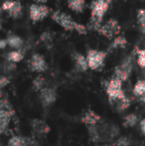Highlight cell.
Here are the masks:
<instances>
[{
	"label": "cell",
	"instance_id": "6da1fadb",
	"mask_svg": "<svg viewBox=\"0 0 145 146\" xmlns=\"http://www.w3.org/2000/svg\"><path fill=\"white\" fill-rule=\"evenodd\" d=\"M111 3L112 0H93L91 4V20L87 28L95 31L103 25V17Z\"/></svg>",
	"mask_w": 145,
	"mask_h": 146
},
{
	"label": "cell",
	"instance_id": "7a4b0ae2",
	"mask_svg": "<svg viewBox=\"0 0 145 146\" xmlns=\"http://www.w3.org/2000/svg\"><path fill=\"white\" fill-rule=\"evenodd\" d=\"M122 83L121 80L113 77L110 79L105 85V92L110 102H120L126 98L124 92L122 90Z\"/></svg>",
	"mask_w": 145,
	"mask_h": 146
},
{
	"label": "cell",
	"instance_id": "3957f363",
	"mask_svg": "<svg viewBox=\"0 0 145 146\" xmlns=\"http://www.w3.org/2000/svg\"><path fill=\"white\" fill-rule=\"evenodd\" d=\"M120 30H121V27L119 25V22L114 18H111V19L107 20L105 24H103L101 27L97 28L95 31L101 36L113 40L115 37L119 36Z\"/></svg>",
	"mask_w": 145,
	"mask_h": 146
},
{
	"label": "cell",
	"instance_id": "277c9868",
	"mask_svg": "<svg viewBox=\"0 0 145 146\" xmlns=\"http://www.w3.org/2000/svg\"><path fill=\"white\" fill-rule=\"evenodd\" d=\"M107 58V53L103 51L91 49L87 53V60L89 64V68L93 71H97L105 65V61Z\"/></svg>",
	"mask_w": 145,
	"mask_h": 146
},
{
	"label": "cell",
	"instance_id": "5b68a950",
	"mask_svg": "<svg viewBox=\"0 0 145 146\" xmlns=\"http://www.w3.org/2000/svg\"><path fill=\"white\" fill-rule=\"evenodd\" d=\"M51 18L54 22H56L58 25L64 28L66 31H75L77 23L75 20L69 14L62 11H55L51 14Z\"/></svg>",
	"mask_w": 145,
	"mask_h": 146
},
{
	"label": "cell",
	"instance_id": "8992f818",
	"mask_svg": "<svg viewBox=\"0 0 145 146\" xmlns=\"http://www.w3.org/2000/svg\"><path fill=\"white\" fill-rule=\"evenodd\" d=\"M50 14V8L44 4H31L29 7V16L30 19L36 23V22L42 21Z\"/></svg>",
	"mask_w": 145,
	"mask_h": 146
},
{
	"label": "cell",
	"instance_id": "52a82bcc",
	"mask_svg": "<svg viewBox=\"0 0 145 146\" xmlns=\"http://www.w3.org/2000/svg\"><path fill=\"white\" fill-rule=\"evenodd\" d=\"M132 68H133L132 59L130 58V57H128V58H126L120 65H118L117 67L115 68L114 77L121 80L122 82L127 81V80L129 79L130 75H131Z\"/></svg>",
	"mask_w": 145,
	"mask_h": 146
},
{
	"label": "cell",
	"instance_id": "ba28073f",
	"mask_svg": "<svg viewBox=\"0 0 145 146\" xmlns=\"http://www.w3.org/2000/svg\"><path fill=\"white\" fill-rule=\"evenodd\" d=\"M28 68L31 72L40 74L44 73L48 69V66H47L46 60H45L44 57L42 55L38 54V53H35L28 62Z\"/></svg>",
	"mask_w": 145,
	"mask_h": 146
},
{
	"label": "cell",
	"instance_id": "9c48e42d",
	"mask_svg": "<svg viewBox=\"0 0 145 146\" xmlns=\"http://www.w3.org/2000/svg\"><path fill=\"white\" fill-rule=\"evenodd\" d=\"M57 100V92L52 88H44L40 90V102L44 106H50Z\"/></svg>",
	"mask_w": 145,
	"mask_h": 146
},
{
	"label": "cell",
	"instance_id": "30bf717a",
	"mask_svg": "<svg viewBox=\"0 0 145 146\" xmlns=\"http://www.w3.org/2000/svg\"><path fill=\"white\" fill-rule=\"evenodd\" d=\"M14 110H0V132L1 133H4L8 128Z\"/></svg>",
	"mask_w": 145,
	"mask_h": 146
},
{
	"label": "cell",
	"instance_id": "8fae6325",
	"mask_svg": "<svg viewBox=\"0 0 145 146\" xmlns=\"http://www.w3.org/2000/svg\"><path fill=\"white\" fill-rule=\"evenodd\" d=\"M101 119V117L95 112L93 110H89L83 113V117L81 118V122L87 124V126H91V125H97V122Z\"/></svg>",
	"mask_w": 145,
	"mask_h": 146
},
{
	"label": "cell",
	"instance_id": "7c38bea8",
	"mask_svg": "<svg viewBox=\"0 0 145 146\" xmlns=\"http://www.w3.org/2000/svg\"><path fill=\"white\" fill-rule=\"evenodd\" d=\"M32 128L35 132L39 133V134H46L50 131V126L45 122L44 120L41 119H34L32 121Z\"/></svg>",
	"mask_w": 145,
	"mask_h": 146
},
{
	"label": "cell",
	"instance_id": "4fadbf2b",
	"mask_svg": "<svg viewBox=\"0 0 145 146\" xmlns=\"http://www.w3.org/2000/svg\"><path fill=\"white\" fill-rule=\"evenodd\" d=\"M75 68L77 71L79 72H85L89 68V64H87V57H85L83 55L79 54V53H75Z\"/></svg>",
	"mask_w": 145,
	"mask_h": 146
},
{
	"label": "cell",
	"instance_id": "5bb4252c",
	"mask_svg": "<svg viewBox=\"0 0 145 146\" xmlns=\"http://www.w3.org/2000/svg\"><path fill=\"white\" fill-rule=\"evenodd\" d=\"M6 39H7L8 46L11 47V48H13V49H15V50H20L24 44L23 39H22L20 36L15 35V34L9 35Z\"/></svg>",
	"mask_w": 145,
	"mask_h": 146
},
{
	"label": "cell",
	"instance_id": "9a60e30c",
	"mask_svg": "<svg viewBox=\"0 0 145 146\" xmlns=\"http://www.w3.org/2000/svg\"><path fill=\"white\" fill-rule=\"evenodd\" d=\"M85 0H68V7L72 11L81 13L85 10Z\"/></svg>",
	"mask_w": 145,
	"mask_h": 146
},
{
	"label": "cell",
	"instance_id": "2e32d148",
	"mask_svg": "<svg viewBox=\"0 0 145 146\" xmlns=\"http://www.w3.org/2000/svg\"><path fill=\"white\" fill-rule=\"evenodd\" d=\"M8 15L10 17L14 18V19H17V18L21 17L22 15V4L20 1H15L11 8L7 11Z\"/></svg>",
	"mask_w": 145,
	"mask_h": 146
},
{
	"label": "cell",
	"instance_id": "e0dca14e",
	"mask_svg": "<svg viewBox=\"0 0 145 146\" xmlns=\"http://www.w3.org/2000/svg\"><path fill=\"white\" fill-rule=\"evenodd\" d=\"M6 59H7L8 62H11V63H19V62H21L24 59V53L21 50L11 51V52H9L7 54Z\"/></svg>",
	"mask_w": 145,
	"mask_h": 146
},
{
	"label": "cell",
	"instance_id": "ac0fdd59",
	"mask_svg": "<svg viewBox=\"0 0 145 146\" xmlns=\"http://www.w3.org/2000/svg\"><path fill=\"white\" fill-rule=\"evenodd\" d=\"M87 131H89V134L91 139L93 142H99L101 140V132H99V129L97 128V125H91V126H87Z\"/></svg>",
	"mask_w": 145,
	"mask_h": 146
},
{
	"label": "cell",
	"instance_id": "d6986e66",
	"mask_svg": "<svg viewBox=\"0 0 145 146\" xmlns=\"http://www.w3.org/2000/svg\"><path fill=\"white\" fill-rule=\"evenodd\" d=\"M127 45V40L125 39L124 36H117L112 40V43L110 45L111 49H116V48H124Z\"/></svg>",
	"mask_w": 145,
	"mask_h": 146
},
{
	"label": "cell",
	"instance_id": "ffe728a7",
	"mask_svg": "<svg viewBox=\"0 0 145 146\" xmlns=\"http://www.w3.org/2000/svg\"><path fill=\"white\" fill-rule=\"evenodd\" d=\"M138 121V117L135 113L127 114L123 119V126L124 127H133L136 125Z\"/></svg>",
	"mask_w": 145,
	"mask_h": 146
},
{
	"label": "cell",
	"instance_id": "44dd1931",
	"mask_svg": "<svg viewBox=\"0 0 145 146\" xmlns=\"http://www.w3.org/2000/svg\"><path fill=\"white\" fill-rule=\"evenodd\" d=\"M144 92H145V81L139 80V81H137V83H136L135 86L133 87V94H135L136 96L142 98Z\"/></svg>",
	"mask_w": 145,
	"mask_h": 146
},
{
	"label": "cell",
	"instance_id": "7402d4cb",
	"mask_svg": "<svg viewBox=\"0 0 145 146\" xmlns=\"http://www.w3.org/2000/svg\"><path fill=\"white\" fill-rule=\"evenodd\" d=\"M8 146H28L26 140L22 136H12L8 141Z\"/></svg>",
	"mask_w": 145,
	"mask_h": 146
},
{
	"label": "cell",
	"instance_id": "603a6c76",
	"mask_svg": "<svg viewBox=\"0 0 145 146\" xmlns=\"http://www.w3.org/2000/svg\"><path fill=\"white\" fill-rule=\"evenodd\" d=\"M137 21L142 32L145 34V9H139L137 13Z\"/></svg>",
	"mask_w": 145,
	"mask_h": 146
},
{
	"label": "cell",
	"instance_id": "cb8c5ba5",
	"mask_svg": "<svg viewBox=\"0 0 145 146\" xmlns=\"http://www.w3.org/2000/svg\"><path fill=\"white\" fill-rule=\"evenodd\" d=\"M44 84H45L44 78L39 76V77H37L33 81V87L36 90H39V92H40V90H42L43 88H44Z\"/></svg>",
	"mask_w": 145,
	"mask_h": 146
},
{
	"label": "cell",
	"instance_id": "d4e9b609",
	"mask_svg": "<svg viewBox=\"0 0 145 146\" xmlns=\"http://www.w3.org/2000/svg\"><path fill=\"white\" fill-rule=\"evenodd\" d=\"M137 64L140 68L145 69V49L137 50Z\"/></svg>",
	"mask_w": 145,
	"mask_h": 146
},
{
	"label": "cell",
	"instance_id": "484cf974",
	"mask_svg": "<svg viewBox=\"0 0 145 146\" xmlns=\"http://www.w3.org/2000/svg\"><path fill=\"white\" fill-rule=\"evenodd\" d=\"M129 106H130V100L126 98H124L123 100H120V102H118L117 110H120V111H122V110H127V108H129Z\"/></svg>",
	"mask_w": 145,
	"mask_h": 146
},
{
	"label": "cell",
	"instance_id": "4316f807",
	"mask_svg": "<svg viewBox=\"0 0 145 146\" xmlns=\"http://www.w3.org/2000/svg\"><path fill=\"white\" fill-rule=\"evenodd\" d=\"M130 145V140L125 136H122L114 143V146H129Z\"/></svg>",
	"mask_w": 145,
	"mask_h": 146
},
{
	"label": "cell",
	"instance_id": "83f0119b",
	"mask_svg": "<svg viewBox=\"0 0 145 146\" xmlns=\"http://www.w3.org/2000/svg\"><path fill=\"white\" fill-rule=\"evenodd\" d=\"M87 30L89 28L85 27V25L83 24H79V23H77V26H75V32L79 33V35H87Z\"/></svg>",
	"mask_w": 145,
	"mask_h": 146
},
{
	"label": "cell",
	"instance_id": "f1b7e54d",
	"mask_svg": "<svg viewBox=\"0 0 145 146\" xmlns=\"http://www.w3.org/2000/svg\"><path fill=\"white\" fill-rule=\"evenodd\" d=\"M14 2H15V0H6V1H4L3 3H2L1 9L3 10V11H8V10L13 6Z\"/></svg>",
	"mask_w": 145,
	"mask_h": 146
},
{
	"label": "cell",
	"instance_id": "f546056e",
	"mask_svg": "<svg viewBox=\"0 0 145 146\" xmlns=\"http://www.w3.org/2000/svg\"><path fill=\"white\" fill-rule=\"evenodd\" d=\"M10 83L9 79H8L7 77H5V76H2L1 79H0V88H5L6 86H8V84Z\"/></svg>",
	"mask_w": 145,
	"mask_h": 146
},
{
	"label": "cell",
	"instance_id": "4dcf8cb0",
	"mask_svg": "<svg viewBox=\"0 0 145 146\" xmlns=\"http://www.w3.org/2000/svg\"><path fill=\"white\" fill-rule=\"evenodd\" d=\"M7 46H8L7 39H2V40L0 41V48H1V49H5Z\"/></svg>",
	"mask_w": 145,
	"mask_h": 146
},
{
	"label": "cell",
	"instance_id": "1f68e13d",
	"mask_svg": "<svg viewBox=\"0 0 145 146\" xmlns=\"http://www.w3.org/2000/svg\"><path fill=\"white\" fill-rule=\"evenodd\" d=\"M140 129H141V132L145 135V118L140 122Z\"/></svg>",
	"mask_w": 145,
	"mask_h": 146
},
{
	"label": "cell",
	"instance_id": "d6a6232c",
	"mask_svg": "<svg viewBox=\"0 0 145 146\" xmlns=\"http://www.w3.org/2000/svg\"><path fill=\"white\" fill-rule=\"evenodd\" d=\"M34 2H35L36 4H44L45 5V3L48 2V0H34Z\"/></svg>",
	"mask_w": 145,
	"mask_h": 146
},
{
	"label": "cell",
	"instance_id": "836d02e7",
	"mask_svg": "<svg viewBox=\"0 0 145 146\" xmlns=\"http://www.w3.org/2000/svg\"><path fill=\"white\" fill-rule=\"evenodd\" d=\"M141 100H143V102H145V92H144V94H143V96H142V98H141Z\"/></svg>",
	"mask_w": 145,
	"mask_h": 146
}]
</instances>
